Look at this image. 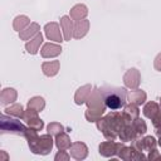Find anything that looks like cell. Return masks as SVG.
<instances>
[{
  "mask_svg": "<svg viewBox=\"0 0 161 161\" xmlns=\"http://www.w3.org/2000/svg\"><path fill=\"white\" fill-rule=\"evenodd\" d=\"M126 102V92L123 88H116L113 91H108L107 93H104V104L116 111L119 109L125 106Z\"/></svg>",
  "mask_w": 161,
  "mask_h": 161,
  "instance_id": "6da1fadb",
  "label": "cell"
},
{
  "mask_svg": "<svg viewBox=\"0 0 161 161\" xmlns=\"http://www.w3.org/2000/svg\"><path fill=\"white\" fill-rule=\"evenodd\" d=\"M143 113H145L146 117L152 119V123L155 126L161 122V111H160V108H158V106L156 103L148 102L143 108Z\"/></svg>",
  "mask_w": 161,
  "mask_h": 161,
  "instance_id": "7a4b0ae2",
  "label": "cell"
},
{
  "mask_svg": "<svg viewBox=\"0 0 161 161\" xmlns=\"http://www.w3.org/2000/svg\"><path fill=\"white\" fill-rule=\"evenodd\" d=\"M52 146H53V140H52V137H50L49 135H44V136H42L40 138H38L35 150H34L33 152L47 155V153L52 150Z\"/></svg>",
  "mask_w": 161,
  "mask_h": 161,
  "instance_id": "3957f363",
  "label": "cell"
},
{
  "mask_svg": "<svg viewBox=\"0 0 161 161\" xmlns=\"http://www.w3.org/2000/svg\"><path fill=\"white\" fill-rule=\"evenodd\" d=\"M45 33H47V36H48L50 40L62 42V36H60V33H59V30H58V25H57L55 23L47 24V25H45Z\"/></svg>",
  "mask_w": 161,
  "mask_h": 161,
  "instance_id": "277c9868",
  "label": "cell"
},
{
  "mask_svg": "<svg viewBox=\"0 0 161 161\" xmlns=\"http://www.w3.org/2000/svg\"><path fill=\"white\" fill-rule=\"evenodd\" d=\"M58 67H59V62L54 60V62H47L43 64V72L45 75H54L58 72Z\"/></svg>",
  "mask_w": 161,
  "mask_h": 161,
  "instance_id": "5b68a950",
  "label": "cell"
},
{
  "mask_svg": "<svg viewBox=\"0 0 161 161\" xmlns=\"http://www.w3.org/2000/svg\"><path fill=\"white\" fill-rule=\"evenodd\" d=\"M60 53V48L54 44H45L44 48L42 49V55L43 57H54Z\"/></svg>",
  "mask_w": 161,
  "mask_h": 161,
  "instance_id": "8992f818",
  "label": "cell"
},
{
  "mask_svg": "<svg viewBox=\"0 0 161 161\" xmlns=\"http://www.w3.org/2000/svg\"><path fill=\"white\" fill-rule=\"evenodd\" d=\"M60 24H62V28H63V31H64L65 40H69L70 36H72V23L69 20V18L68 16H63L60 19Z\"/></svg>",
  "mask_w": 161,
  "mask_h": 161,
  "instance_id": "52a82bcc",
  "label": "cell"
},
{
  "mask_svg": "<svg viewBox=\"0 0 161 161\" xmlns=\"http://www.w3.org/2000/svg\"><path fill=\"white\" fill-rule=\"evenodd\" d=\"M55 142H57V147L59 150H65V148L70 147V141H69L68 136L65 133H63V132H60V135L57 136Z\"/></svg>",
  "mask_w": 161,
  "mask_h": 161,
  "instance_id": "ba28073f",
  "label": "cell"
},
{
  "mask_svg": "<svg viewBox=\"0 0 161 161\" xmlns=\"http://www.w3.org/2000/svg\"><path fill=\"white\" fill-rule=\"evenodd\" d=\"M74 29L77 30V31L74 33V36H75V38H80V36H83V35L87 33V29H88V21H87V20L77 21Z\"/></svg>",
  "mask_w": 161,
  "mask_h": 161,
  "instance_id": "9c48e42d",
  "label": "cell"
},
{
  "mask_svg": "<svg viewBox=\"0 0 161 161\" xmlns=\"http://www.w3.org/2000/svg\"><path fill=\"white\" fill-rule=\"evenodd\" d=\"M42 42H43V36H42V34H36V36H35L30 43L26 44V49H28V52L31 53V54H35V53L38 52V45H39Z\"/></svg>",
  "mask_w": 161,
  "mask_h": 161,
  "instance_id": "30bf717a",
  "label": "cell"
},
{
  "mask_svg": "<svg viewBox=\"0 0 161 161\" xmlns=\"http://www.w3.org/2000/svg\"><path fill=\"white\" fill-rule=\"evenodd\" d=\"M116 147H117V145H114L112 142H104V143H102L99 146V152L102 155H104V156H111V155L114 153Z\"/></svg>",
  "mask_w": 161,
  "mask_h": 161,
  "instance_id": "8fae6325",
  "label": "cell"
},
{
  "mask_svg": "<svg viewBox=\"0 0 161 161\" xmlns=\"http://www.w3.org/2000/svg\"><path fill=\"white\" fill-rule=\"evenodd\" d=\"M86 15H87V9H86L84 5H77L70 11V16L73 19H80V18H83Z\"/></svg>",
  "mask_w": 161,
  "mask_h": 161,
  "instance_id": "7c38bea8",
  "label": "cell"
},
{
  "mask_svg": "<svg viewBox=\"0 0 161 161\" xmlns=\"http://www.w3.org/2000/svg\"><path fill=\"white\" fill-rule=\"evenodd\" d=\"M28 107L29 108H33L35 111H42L44 108V99L42 97H34V98H31L29 101Z\"/></svg>",
  "mask_w": 161,
  "mask_h": 161,
  "instance_id": "4fadbf2b",
  "label": "cell"
},
{
  "mask_svg": "<svg viewBox=\"0 0 161 161\" xmlns=\"http://www.w3.org/2000/svg\"><path fill=\"white\" fill-rule=\"evenodd\" d=\"M136 143H138V145H140V150H138V151H141L143 147H145V148H147V150H151V147L153 148V147H155V145H156L155 138H153L152 136H148V137H146L145 140H142L141 142H136Z\"/></svg>",
  "mask_w": 161,
  "mask_h": 161,
  "instance_id": "5bb4252c",
  "label": "cell"
},
{
  "mask_svg": "<svg viewBox=\"0 0 161 161\" xmlns=\"http://www.w3.org/2000/svg\"><path fill=\"white\" fill-rule=\"evenodd\" d=\"M133 128H135V131H136V133H145L146 132V125H145V122L142 121V119H140V118H137L135 122H133Z\"/></svg>",
  "mask_w": 161,
  "mask_h": 161,
  "instance_id": "9a60e30c",
  "label": "cell"
},
{
  "mask_svg": "<svg viewBox=\"0 0 161 161\" xmlns=\"http://www.w3.org/2000/svg\"><path fill=\"white\" fill-rule=\"evenodd\" d=\"M26 122H28L31 127H34V130H36V131H39V130L43 128V121L39 119L36 116H35V117H31V118H29V119H26Z\"/></svg>",
  "mask_w": 161,
  "mask_h": 161,
  "instance_id": "2e32d148",
  "label": "cell"
},
{
  "mask_svg": "<svg viewBox=\"0 0 161 161\" xmlns=\"http://www.w3.org/2000/svg\"><path fill=\"white\" fill-rule=\"evenodd\" d=\"M145 97H146V94H145L143 92L138 91L136 96H135L133 93L131 94V101H135L137 104H140V103H143V101H145Z\"/></svg>",
  "mask_w": 161,
  "mask_h": 161,
  "instance_id": "e0dca14e",
  "label": "cell"
},
{
  "mask_svg": "<svg viewBox=\"0 0 161 161\" xmlns=\"http://www.w3.org/2000/svg\"><path fill=\"white\" fill-rule=\"evenodd\" d=\"M6 112L11 113V114H15V116H23V107L20 104H15L11 108H8Z\"/></svg>",
  "mask_w": 161,
  "mask_h": 161,
  "instance_id": "ac0fdd59",
  "label": "cell"
},
{
  "mask_svg": "<svg viewBox=\"0 0 161 161\" xmlns=\"http://www.w3.org/2000/svg\"><path fill=\"white\" fill-rule=\"evenodd\" d=\"M125 113H127L128 116H131V118H133V117H137L138 116V109H137V107L135 104H130V106L126 107Z\"/></svg>",
  "mask_w": 161,
  "mask_h": 161,
  "instance_id": "d6986e66",
  "label": "cell"
},
{
  "mask_svg": "<svg viewBox=\"0 0 161 161\" xmlns=\"http://www.w3.org/2000/svg\"><path fill=\"white\" fill-rule=\"evenodd\" d=\"M62 130H63V127L60 125H58V123H52V125L48 126V132L49 133H58Z\"/></svg>",
  "mask_w": 161,
  "mask_h": 161,
  "instance_id": "ffe728a7",
  "label": "cell"
},
{
  "mask_svg": "<svg viewBox=\"0 0 161 161\" xmlns=\"http://www.w3.org/2000/svg\"><path fill=\"white\" fill-rule=\"evenodd\" d=\"M155 130H156V131H155V132H156V135L161 137V122H160V123H157V125L155 126Z\"/></svg>",
  "mask_w": 161,
  "mask_h": 161,
  "instance_id": "44dd1931",
  "label": "cell"
},
{
  "mask_svg": "<svg viewBox=\"0 0 161 161\" xmlns=\"http://www.w3.org/2000/svg\"><path fill=\"white\" fill-rule=\"evenodd\" d=\"M158 145L161 146V137H160V141H158Z\"/></svg>",
  "mask_w": 161,
  "mask_h": 161,
  "instance_id": "7402d4cb",
  "label": "cell"
}]
</instances>
